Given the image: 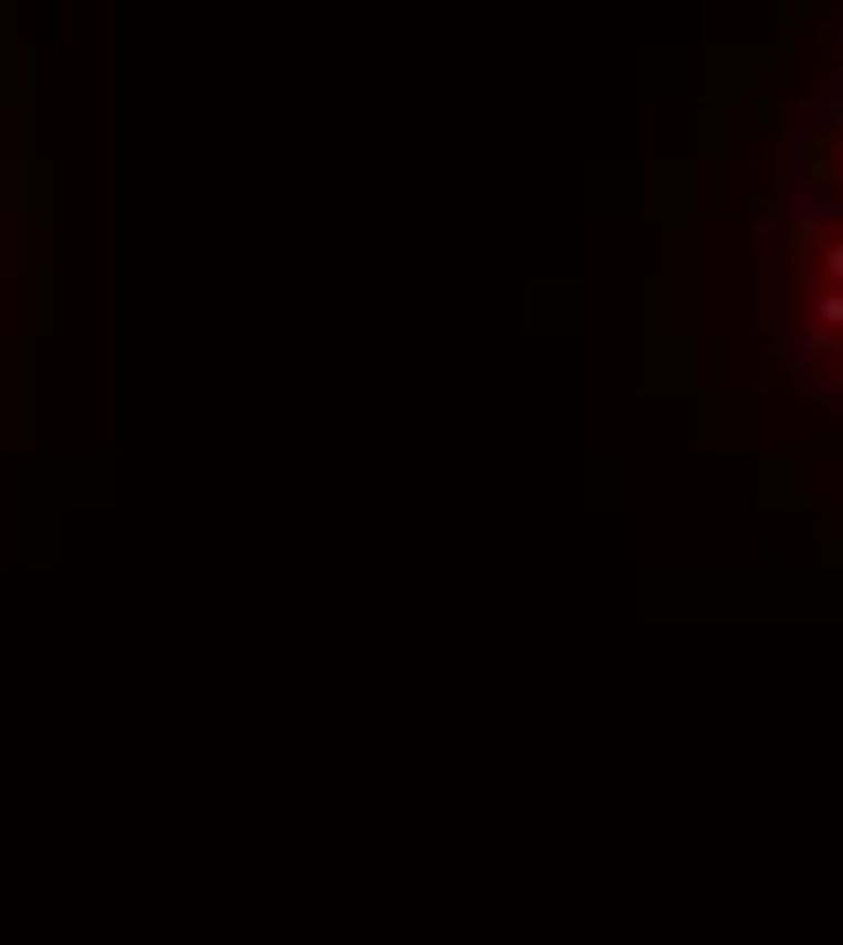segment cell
<instances>
[{"label":"cell","instance_id":"1","mask_svg":"<svg viewBox=\"0 0 843 945\" xmlns=\"http://www.w3.org/2000/svg\"><path fill=\"white\" fill-rule=\"evenodd\" d=\"M814 314H822V328H843V291H829L822 306H814Z\"/></svg>","mask_w":843,"mask_h":945}]
</instances>
